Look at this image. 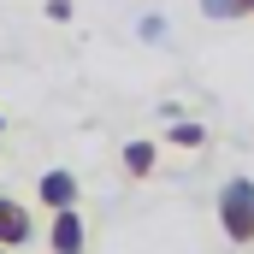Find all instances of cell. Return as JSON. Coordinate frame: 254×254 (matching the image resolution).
Segmentation results:
<instances>
[{"instance_id":"2","label":"cell","mask_w":254,"mask_h":254,"mask_svg":"<svg viewBox=\"0 0 254 254\" xmlns=\"http://www.w3.org/2000/svg\"><path fill=\"white\" fill-rule=\"evenodd\" d=\"M30 237H36L30 207H24V201H12V195H0V249H24Z\"/></svg>"},{"instance_id":"7","label":"cell","mask_w":254,"mask_h":254,"mask_svg":"<svg viewBox=\"0 0 254 254\" xmlns=\"http://www.w3.org/2000/svg\"><path fill=\"white\" fill-rule=\"evenodd\" d=\"M166 142H172V148H201V142H207V130H201V125H172Z\"/></svg>"},{"instance_id":"8","label":"cell","mask_w":254,"mask_h":254,"mask_svg":"<svg viewBox=\"0 0 254 254\" xmlns=\"http://www.w3.org/2000/svg\"><path fill=\"white\" fill-rule=\"evenodd\" d=\"M0 136H6V119H0Z\"/></svg>"},{"instance_id":"4","label":"cell","mask_w":254,"mask_h":254,"mask_svg":"<svg viewBox=\"0 0 254 254\" xmlns=\"http://www.w3.org/2000/svg\"><path fill=\"white\" fill-rule=\"evenodd\" d=\"M36 195H42V207H54V213H60V207H77V178L54 166V172H42V184H36Z\"/></svg>"},{"instance_id":"5","label":"cell","mask_w":254,"mask_h":254,"mask_svg":"<svg viewBox=\"0 0 254 254\" xmlns=\"http://www.w3.org/2000/svg\"><path fill=\"white\" fill-rule=\"evenodd\" d=\"M201 12L219 24H237V18H254V0H201Z\"/></svg>"},{"instance_id":"1","label":"cell","mask_w":254,"mask_h":254,"mask_svg":"<svg viewBox=\"0 0 254 254\" xmlns=\"http://www.w3.org/2000/svg\"><path fill=\"white\" fill-rule=\"evenodd\" d=\"M219 231L237 249L254 243V178H225V190H219Z\"/></svg>"},{"instance_id":"9","label":"cell","mask_w":254,"mask_h":254,"mask_svg":"<svg viewBox=\"0 0 254 254\" xmlns=\"http://www.w3.org/2000/svg\"><path fill=\"white\" fill-rule=\"evenodd\" d=\"M0 254H6V249H0Z\"/></svg>"},{"instance_id":"3","label":"cell","mask_w":254,"mask_h":254,"mask_svg":"<svg viewBox=\"0 0 254 254\" xmlns=\"http://www.w3.org/2000/svg\"><path fill=\"white\" fill-rule=\"evenodd\" d=\"M48 249H54V254H83V249H89L77 207H60V213H54V225H48Z\"/></svg>"},{"instance_id":"6","label":"cell","mask_w":254,"mask_h":254,"mask_svg":"<svg viewBox=\"0 0 254 254\" xmlns=\"http://www.w3.org/2000/svg\"><path fill=\"white\" fill-rule=\"evenodd\" d=\"M125 172L136 178V184L154 172V142H125Z\"/></svg>"}]
</instances>
